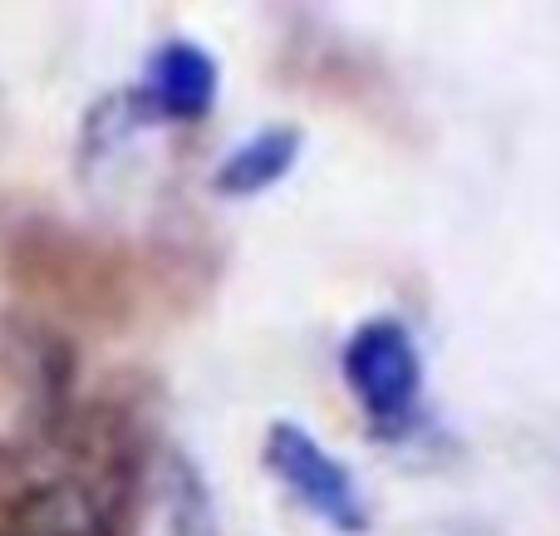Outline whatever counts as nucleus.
<instances>
[{
	"instance_id": "obj_4",
	"label": "nucleus",
	"mask_w": 560,
	"mask_h": 536,
	"mask_svg": "<svg viewBox=\"0 0 560 536\" xmlns=\"http://www.w3.org/2000/svg\"><path fill=\"white\" fill-rule=\"evenodd\" d=\"M300 158V128H261L256 138L236 143L226 163L212 173V187L222 197H256L276 187Z\"/></svg>"
},
{
	"instance_id": "obj_2",
	"label": "nucleus",
	"mask_w": 560,
	"mask_h": 536,
	"mask_svg": "<svg viewBox=\"0 0 560 536\" xmlns=\"http://www.w3.org/2000/svg\"><path fill=\"white\" fill-rule=\"evenodd\" d=\"M266 468L310 517H319L335 532H364L369 527V508L359 498V482L349 478V468L335 458V453L319 448V439L300 423H271L261 448Z\"/></svg>"
},
{
	"instance_id": "obj_1",
	"label": "nucleus",
	"mask_w": 560,
	"mask_h": 536,
	"mask_svg": "<svg viewBox=\"0 0 560 536\" xmlns=\"http://www.w3.org/2000/svg\"><path fill=\"white\" fill-rule=\"evenodd\" d=\"M345 384L354 404L378 423V429H398L413 419L418 389H423V360H418L413 335L398 321H364L345 340L339 354Z\"/></svg>"
},
{
	"instance_id": "obj_3",
	"label": "nucleus",
	"mask_w": 560,
	"mask_h": 536,
	"mask_svg": "<svg viewBox=\"0 0 560 536\" xmlns=\"http://www.w3.org/2000/svg\"><path fill=\"white\" fill-rule=\"evenodd\" d=\"M143 98L158 108V118L197 124V118H207V108L217 98V59L192 39H167L148 59Z\"/></svg>"
}]
</instances>
